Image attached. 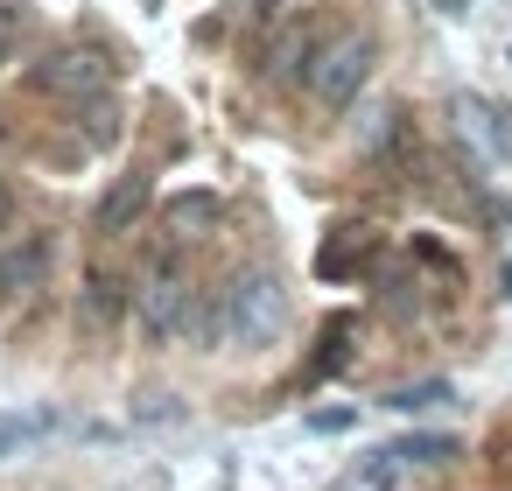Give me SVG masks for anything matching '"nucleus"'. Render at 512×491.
Returning a JSON list of instances; mask_svg holds the SVG:
<instances>
[{
    "mask_svg": "<svg viewBox=\"0 0 512 491\" xmlns=\"http://www.w3.org/2000/svg\"><path fill=\"white\" fill-rule=\"evenodd\" d=\"M281 316H288V295L274 267H239L218 295V337H232V351H267Z\"/></svg>",
    "mask_w": 512,
    "mask_h": 491,
    "instance_id": "f257e3e1",
    "label": "nucleus"
},
{
    "mask_svg": "<svg viewBox=\"0 0 512 491\" xmlns=\"http://www.w3.org/2000/svg\"><path fill=\"white\" fill-rule=\"evenodd\" d=\"M372 57H379L372 29L330 36V43L316 50V64H309V99H316V106H351V99L365 92V78H372Z\"/></svg>",
    "mask_w": 512,
    "mask_h": 491,
    "instance_id": "f03ea898",
    "label": "nucleus"
},
{
    "mask_svg": "<svg viewBox=\"0 0 512 491\" xmlns=\"http://www.w3.org/2000/svg\"><path fill=\"white\" fill-rule=\"evenodd\" d=\"M113 50H99V43H71V50H50L29 78H36V92H50V99H78V106H92L106 85H113Z\"/></svg>",
    "mask_w": 512,
    "mask_h": 491,
    "instance_id": "7ed1b4c3",
    "label": "nucleus"
},
{
    "mask_svg": "<svg viewBox=\"0 0 512 491\" xmlns=\"http://www.w3.org/2000/svg\"><path fill=\"white\" fill-rule=\"evenodd\" d=\"M57 267V232L22 225V232H0V295H36Z\"/></svg>",
    "mask_w": 512,
    "mask_h": 491,
    "instance_id": "20e7f679",
    "label": "nucleus"
},
{
    "mask_svg": "<svg viewBox=\"0 0 512 491\" xmlns=\"http://www.w3.org/2000/svg\"><path fill=\"white\" fill-rule=\"evenodd\" d=\"M316 50H323V22H316V15H288V22L267 36V50H260L267 85H309Z\"/></svg>",
    "mask_w": 512,
    "mask_h": 491,
    "instance_id": "39448f33",
    "label": "nucleus"
},
{
    "mask_svg": "<svg viewBox=\"0 0 512 491\" xmlns=\"http://www.w3.org/2000/svg\"><path fill=\"white\" fill-rule=\"evenodd\" d=\"M190 323V274L183 267H148L141 281V330L148 337H176Z\"/></svg>",
    "mask_w": 512,
    "mask_h": 491,
    "instance_id": "423d86ee",
    "label": "nucleus"
},
{
    "mask_svg": "<svg viewBox=\"0 0 512 491\" xmlns=\"http://www.w3.org/2000/svg\"><path fill=\"white\" fill-rule=\"evenodd\" d=\"M155 204V183H148V169H127V176H113V190L99 197V211H92V225L106 232V239H120V232H134L141 225V211Z\"/></svg>",
    "mask_w": 512,
    "mask_h": 491,
    "instance_id": "0eeeda50",
    "label": "nucleus"
},
{
    "mask_svg": "<svg viewBox=\"0 0 512 491\" xmlns=\"http://www.w3.org/2000/svg\"><path fill=\"white\" fill-rule=\"evenodd\" d=\"M456 127L477 141V155H484V162H512V113L484 106L477 92H456Z\"/></svg>",
    "mask_w": 512,
    "mask_h": 491,
    "instance_id": "6e6552de",
    "label": "nucleus"
},
{
    "mask_svg": "<svg viewBox=\"0 0 512 491\" xmlns=\"http://www.w3.org/2000/svg\"><path fill=\"white\" fill-rule=\"evenodd\" d=\"M372 253H379V232H372V225H337V232L323 239V253H316V274H323V281H351V274H365Z\"/></svg>",
    "mask_w": 512,
    "mask_h": 491,
    "instance_id": "1a4fd4ad",
    "label": "nucleus"
},
{
    "mask_svg": "<svg viewBox=\"0 0 512 491\" xmlns=\"http://www.w3.org/2000/svg\"><path fill=\"white\" fill-rule=\"evenodd\" d=\"M162 218H169V232H183V239H204V232H218L225 204H218V190H176V197L162 204Z\"/></svg>",
    "mask_w": 512,
    "mask_h": 491,
    "instance_id": "9d476101",
    "label": "nucleus"
},
{
    "mask_svg": "<svg viewBox=\"0 0 512 491\" xmlns=\"http://www.w3.org/2000/svg\"><path fill=\"white\" fill-rule=\"evenodd\" d=\"M120 309H127V288H120V274L92 267V274H85V295H78V316H85V330H113V323H120Z\"/></svg>",
    "mask_w": 512,
    "mask_h": 491,
    "instance_id": "9b49d317",
    "label": "nucleus"
},
{
    "mask_svg": "<svg viewBox=\"0 0 512 491\" xmlns=\"http://www.w3.org/2000/svg\"><path fill=\"white\" fill-rule=\"evenodd\" d=\"M50 407H0V463H8V456H22L36 435H50Z\"/></svg>",
    "mask_w": 512,
    "mask_h": 491,
    "instance_id": "f8f14e48",
    "label": "nucleus"
},
{
    "mask_svg": "<svg viewBox=\"0 0 512 491\" xmlns=\"http://www.w3.org/2000/svg\"><path fill=\"white\" fill-rule=\"evenodd\" d=\"M449 400H456L449 379H414V386H393V393H386L393 414H428V407H449Z\"/></svg>",
    "mask_w": 512,
    "mask_h": 491,
    "instance_id": "ddd939ff",
    "label": "nucleus"
},
{
    "mask_svg": "<svg viewBox=\"0 0 512 491\" xmlns=\"http://www.w3.org/2000/svg\"><path fill=\"white\" fill-rule=\"evenodd\" d=\"M351 337H358V316H337V323H323V351L309 358V379H316V372H337V365L351 358Z\"/></svg>",
    "mask_w": 512,
    "mask_h": 491,
    "instance_id": "4468645a",
    "label": "nucleus"
},
{
    "mask_svg": "<svg viewBox=\"0 0 512 491\" xmlns=\"http://www.w3.org/2000/svg\"><path fill=\"white\" fill-rule=\"evenodd\" d=\"M400 477H407V463H400V449L386 442V449H372L365 463H358V491H400Z\"/></svg>",
    "mask_w": 512,
    "mask_h": 491,
    "instance_id": "2eb2a0df",
    "label": "nucleus"
},
{
    "mask_svg": "<svg viewBox=\"0 0 512 491\" xmlns=\"http://www.w3.org/2000/svg\"><path fill=\"white\" fill-rule=\"evenodd\" d=\"M393 449H400V463H407V470H414V463H449V456H456V442H449V435H400Z\"/></svg>",
    "mask_w": 512,
    "mask_h": 491,
    "instance_id": "dca6fc26",
    "label": "nucleus"
},
{
    "mask_svg": "<svg viewBox=\"0 0 512 491\" xmlns=\"http://www.w3.org/2000/svg\"><path fill=\"white\" fill-rule=\"evenodd\" d=\"M85 141H92V148H113V141H120V113H113V106H85Z\"/></svg>",
    "mask_w": 512,
    "mask_h": 491,
    "instance_id": "f3484780",
    "label": "nucleus"
},
{
    "mask_svg": "<svg viewBox=\"0 0 512 491\" xmlns=\"http://www.w3.org/2000/svg\"><path fill=\"white\" fill-rule=\"evenodd\" d=\"M134 414H141V421H176L183 407H176L169 393H141V407H134Z\"/></svg>",
    "mask_w": 512,
    "mask_h": 491,
    "instance_id": "a211bd4d",
    "label": "nucleus"
},
{
    "mask_svg": "<svg viewBox=\"0 0 512 491\" xmlns=\"http://www.w3.org/2000/svg\"><path fill=\"white\" fill-rule=\"evenodd\" d=\"M15 36H22V15H15V8H0V64H8V50H15Z\"/></svg>",
    "mask_w": 512,
    "mask_h": 491,
    "instance_id": "6ab92c4d",
    "label": "nucleus"
},
{
    "mask_svg": "<svg viewBox=\"0 0 512 491\" xmlns=\"http://www.w3.org/2000/svg\"><path fill=\"white\" fill-rule=\"evenodd\" d=\"M414 253H421V260H428V267H442V274H449V281H456V260H449V253H442V246H435V239H414Z\"/></svg>",
    "mask_w": 512,
    "mask_h": 491,
    "instance_id": "aec40b11",
    "label": "nucleus"
},
{
    "mask_svg": "<svg viewBox=\"0 0 512 491\" xmlns=\"http://www.w3.org/2000/svg\"><path fill=\"white\" fill-rule=\"evenodd\" d=\"M309 428H351V407H316Z\"/></svg>",
    "mask_w": 512,
    "mask_h": 491,
    "instance_id": "412c9836",
    "label": "nucleus"
},
{
    "mask_svg": "<svg viewBox=\"0 0 512 491\" xmlns=\"http://www.w3.org/2000/svg\"><path fill=\"white\" fill-rule=\"evenodd\" d=\"M8 211H15V197H8V183H0V232H8Z\"/></svg>",
    "mask_w": 512,
    "mask_h": 491,
    "instance_id": "4be33fe9",
    "label": "nucleus"
},
{
    "mask_svg": "<svg viewBox=\"0 0 512 491\" xmlns=\"http://www.w3.org/2000/svg\"><path fill=\"white\" fill-rule=\"evenodd\" d=\"M435 8H442V15H456V8H470V0H435Z\"/></svg>",
    "mask_w": 512,
    "mask_h": 491,
    "instance_id": "5701e85b",
    "label": "nucleus"
},
{
    "mask_svg": "<svg viewBox=\"0 0 512 491\" xmlns=\"http://www.w3.org/2000/svg\"><path fill=\"white\" fill-rule=\"evenodd\" d=\"M141 491H148V484H141Z\"/></svg>",
    "mask_w": 512,
    "mask_h": 491,
    "instance_id": "b1692460",
    "label": "nucleus"
}]
</instances>
